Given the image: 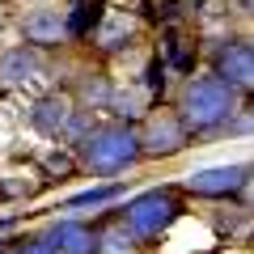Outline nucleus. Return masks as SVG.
I'll use <instances>...</instances> for the list:
<instances>
[{
	"label": "nucleus",
	"mask_w": 254,
	"mask_h": 254,
	"mask_svg": "<svg viewBox=\"0 0 254 254\" xmlns=\"http://www.w3.org/2000/svg\"><path fill=\"white\" fill-rule=\"evenodd\" d=\"M140 136L136 127L127 123H106V127H93L81 136V161L89 165L93 174H119L127 165L140 161Z\"/></svg>",
	"instance_id": "obj_1"
},
{
	"label": "nucleus",
	"mask_w": 254,
	"mask_h": 254,
	"mask_svg": "<svg viewBox=\"0 0 254 254\" xmlns=\"http://www.w3.org/2000/svg\"><path fill=\"white\" fill-rule=\"evenodd\" d=\"M237 110V89H229L220 76H195V81L182 89V106L178 119L182 127H195V131H208V127L229 123V115Z\"/></svg>",
	"instance_id": "obj_2"
},
{
	"label": "nucleus",
	"mask_w": 254,
	"mask_h": 254,
	"mask_svg": "<svg viewBox=\"0 0 254 254\" xmlns=\"http://www.w3.org/2000/svg\"><path fill=\"white\" fill-rule=\"evenodd\" d=\"M178 199H174L170 190H144V195H136V199L123 208V229L136 242H153V237H161L165 229L178 220Z\"/></svg>",
	"instance_id": "obj_3"
},
{
	"label": "nucleus",
	"mask_w": 254,
	"mask_h": 254,
	"mask_svg": "<svg viewBox=\"0 0 254 254\" xmlns=\"http://www.w3.org/2000/svg\"><path fill=\"white\" fill-rule=\"evenodd\" d=\"M250 178V165H212V170H195L187 178L190 195H203V199H229L246 187Z\"/></svg>",
	"instance_id": "obj_4"
},
{
	"label": "nucleus",
	"mask_w": 254,
	"mask_h": 254,
	"mask_svg": "<svg viewBox=\"0 0 254 254\" xmlns=\"http://www.w3.org/2000/svg\"><path fill=\"white\" fill-rule=\"evenodd\" d=\"M136 136H140V153L170 157V153H178L187 144V127H182V119L174 110H157V115H148L144 131H136Z\"/></svg>",
	"instance_id": "obj_5"
},
{
	"label": "nucleus",
	"mask_w": 254,
	"mask_h": 254,
	"mask_svg": "<svg viewBox=\"0 0 254 254\" xmlns=\"http://www.w3.org/2000/svg\"><path fill=\"white\" fill-rule=\"evenodd\" d=\"M216 76L229 85V89H250L254 85V51L250 43H225L216 55Z\"/></svg>",
	"instance_id": "obj_6"
},
{
	"label": "nucleus",
	"mask_w": 254,
	"mask_h": 254,
	"mask_svg": "<svg viewBox=\"0 0 254 254\" xmlns=\"http://www.w3.org/2000/svg\"><path fill=\"white\" fill-rule=\"evenodd\" d=\"M21 34H26L30 47H51L68 34V17L60 9H30L21 17Z\"/></svg>",
	"instance_id": "obj_7"
},
{
	"label": "nucleus",
	"mask_w": 254,
	"mask_h": 254,
	"mask_svg": "<svg viewBox=\"0 0 254 254\" xmlns=\"http://www.w3.org/2000/svg\"><path fill=\"white\" fill-rule=\"evenodd\" d=\"M43 242L51 246V254H93L98 233H93L89 225H81V220H60Z\"/></svg>",
	"instance_id": "obj_8"
},
{
	"label": "nucleus",
	"mask_w": 254,
	"mask_h": 254,
	"mask_svg": "<svg viewBox=\"0 0 254 254\" xmlns=\"http://www.w3.org/2000/svg\"><path fill=\"white\" fill-rule=\"evenodd\" d=\"M43 72V60H38V47H9L0 51V85H26Z\"/></svg>",
	"instance_id": "obj_9"
},
{
	"label": "nucleus",
	"mask_w": 254,
	"mask_h": 254,
	"mask_svg": "<svg viewBox=\"0 0 254 254\" xmlns=\"http://www.w3.org/2000/svg\"><path fill=\"white\" fill-rule=\"evenodd\" d=\"M72 102L60 98V93H51V98L34 102V110H30V127L34 131H43V136H64L68 131V123H72Z\"/></svg>",
	"instance_id": "obj_10"
},
{
	"label": "nucleus",
	"mask_w": 254,
	"mask_h": 254,
	"mask_svg": "<svg viewBox=\"0 0 254 254\" xmlns=\"http://www.w3.org/2000/svg\"><path fill=\"white\" fill-rule=\"evenodd\" d=\"M93 254H140V250H136V237L127 233L123 225H115V229H106V233L98 237Z\"/></svg>",
	"instance_id": "obj_11"
},
{
	"label": "nucleus",
	"mask_w": 254,
	"mask_h": 254,
	"mask_svg": "<svg viewBox=\"0 0 254 254\" xmlns=\"http://www.w3.org/2000/svg\"><path fill=\"white\" fill-rule=\"evenodd\" d=\"M119 195V187H98V190H85V195H72L68 208H98V203H110Z\"/></svg>",
	"instance_id": "obj_12"
},
{
	"label": "nucleus",
	"mask_w": 254,
	"mask_h": 254,
	"mask_svg": "<svg viewBox=\"0 0 254 254\" xmlns=\"http://www.w3.org/2000/svg\"><path fill=\"white\" fill-rule=\"evenodd\" d=\"M123 38H131V21H127V17H115V26L102 34V47L115 51V47H123Z\"/></svg>",
	"instance_id": "obj_13"
},
{
	"label": "nucleus",
	"mask_w": 254,
	"mask_h": 254,
	"mask_svg": "<svg viewBox=\"0 0 254 254\" xmlns=\"http://www.w3.org/2000/svg\"><path fill=\"white\" fill-rule=\"evenodd\" d=\"M4 254H51V246H47L43 237H30V242H17L13 250H4Z\"/></svg>",
	"instance_id": "obj_14"
},
{
	"label": "nucleus",
	"mask_w": 254,
	"mask_h": 254,
	"mask_svg": "<svg viewBox=\"0 0 254 254\" xmlns=\"http://www.w3.org/2000/svg\"><path fill=\"white\" fill-rule=\"evenodd\" d=\"M68 165H72L68 157H51V161H47V170H68Z\"/></svg>",
	"instance_id": "obj_15"
},
{
	"label": "nucleus",
	"mask_w": 254,
	"mask_h": 254,
	"mask_svg": "<svg viewBox=\"0 0 254 254\" xmlns=\"http://www.w3.org/2000/svg\"><path fill=\"white\" fill-rule=\"evenodd\" d=\"M0 254H4V250H0Z\"/></svg>",
	"instance_id": "obj_16"
}]
</instances>
